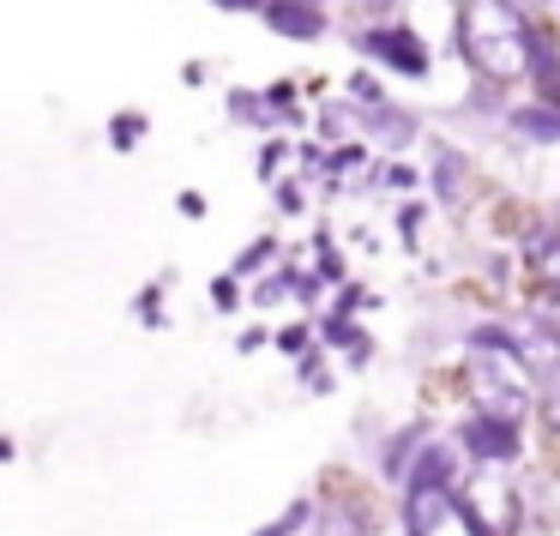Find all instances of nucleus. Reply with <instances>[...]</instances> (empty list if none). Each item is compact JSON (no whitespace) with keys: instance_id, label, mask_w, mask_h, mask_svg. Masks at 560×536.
Returning a JSON list of instances; mask_svg holds the SVG:
<instances>
[{"instance_id":"1","label":"nucleus","mask_w":560,"mask_h":536,"mask_svg":"<svg viewBox=\"0 0 560 536\" xmlns=\"http://www.w3.org/2000/svg\"><path fill=\"white\" fill-rule=\"evenodd\" d=\"M464 55L488 85H518L530 79L536 31L512 0H464Z\"/></svg>"},{"instance_id":"2","label":"nucleus","mask_w":560,"mask_h":536,"mask_svg":"<svg viewBox=\"0 0 560 536\" xmlns=\"http://www.w3.org/2000/svg\"><path fill=\"white\" fill-rule=\"evenodd\" d=\"M355 49H362L368 61H386L392 73H404V79H422V73H428L422 37H416V31H404V25H374V31H362V37H355Z\"/></svg>"},{"instance_id":"3","label":"nucleus","mask_w":560,"mask_h":536,"mask_svg":"<svg viewBox=\"0 0 560 536\" xmlns=\"http://www.w3.org/2000/svg\"><path fill=\"white\" fill-rule=\"evenodd\" d=\"M464 446L482 464H512L524 446V428H518V416H506V410H482L476 422H464Z\"/></svg>"},{"instance_id":"4","label":"nucleus","mask_w":560,"mask_h":536,"mask_svg":"<svg viewBox=\"0 0 560 536\" xmlns=\"http://www.w3.org/2000/svg\"><path fill=\"white\" fill-rule=\"evenodd\" d=\"M266 19H271V31H283L295 43H314L326 31V13H319L314 0H266Z\"/></svg>"},{"instance_id":"5","label":"nucleus","mask_w":560,"mask_h":536,"mask_svg":"<svg viewBox=\"0 0 560 536\" xmlns=\"http://www.w3.org/2000/svg\"><path fill=\"white\" fill-rule=\"evenodd\" d=\"M512 133H518V139H536V145L560 139V103H542V97H536L530 109L512 115Z\"/></svg>"},{"instance_id":"6","label":"nucleus","mask_w":560,"mask_h":536,"mask_svg":"<svg viewBox=\"0 0 560 536\" xmlns=\"http://www.w3.org/2000/svg\"><path fill=\"white\" fill-rule=\"evenodd\" d=\"M434 163H440V170H434L440 199H446V206H458V199H464V187H470V163H464L452 145H434Z\"/></svg>"},{"instance_id":"7","label":"nucleus","mask_w":560,"mask_h":536,"mask_svg":"<svg viewBox=\"0 0 560 536\" xmlns=\"http://www.w3.org/2000/svg\"><path fill=\"white\" fill-rule=\"evenodd\" d=\"M145 133H151V115H139V109H121V115L109 121V145H115V151H133Z\"/></svg>"},{"instance_id":"8","label":"nucleus","mask_w":560,"mask_h":536,"mask_svg":"<svg viewBox=\"0 0 560 536\" xmlns=\"http://www.w3.org/2000/svg\"><path fill=\"white\" fill-rule=\"evenodd\" d=\"M355 121H362V115H355L350 103H326V109H319V133H326L331 145H338V139H355Z\"/></svg>"},{"instance_id":"9","label":"nucleus","mask_w":560,"mask_h":536,"mask_svg":"<svg viewBox=\"0 0 560 536\" xmlns=\"http://www.w3.org/2000/svg\"><path fill=\"white\" fill-rule=\"evenodd\" d=\"M422 434H428V428L416 422V428H404V434L386 446V476H392V482H398V476H410L404 464H410V452H416V446H422Z\"/></svg>"},{"instance_id":"10","label":"nucleus","mask_w":560,"mask_h":536,"mask_svg":"<svg viewBox=\"0 0 560 536\" xmlns=\"http://www.w3.org/2000/svg\"><path fill=\"white\" fill-rule=\"evenodd\" d=\"M307 518H314V500H290V512L278 524H259L254 536H295V531H307Z\"/></svg>"},{"instance_id":"11","label":"nucleus","mask_w":560,"mask_h":536,"mask_svg":"<svg viewBox=\"0 0 560 536\" xmlns=\"http://www.w3.org/2000/svg\"><path fill=\"white\" fill-rule=\"evenodd\" d=\"M133 307H139V319H145V326H151V331H163V326H170V319H163V283H151V290H145V295H139V302H133Z\"/></svg>"},{"instance_id":"12","label":"nucleus","mask_w":560,"mask_h":536,"mask_svg":"<svg viewBox=\"0 0 560 536\" xmlns=\"http://www.w3.org/2000/svg\"><path fill=\"white\" fill-rule=\"evenodd\" d=\"M350 97L362 103V109H380V103H386V91H380L374 73H350Z\"/></svg>"},{"instance_id":"13","label":"nucleus","mask_w":560,"mask_h":536,"mask_svg":"<svg viewBox=\"0 0 560 536\" xmlns=\"http://www.w3.org/2000/svg\"><path fill=\"white\" fill-rule=\"evenodd\" d=\"M271 254H278V242H271V235H259V242L254 247H247V254L242 259H235V278H247V271H259V266H266V259Z\"/></svg>"},{"instance_id":"14","label":"nucleus","mask_w":560,"mask_h":536,"mask_svg":"<svg viewBox=\"0 0 560 536\" xmlns=\"http://www.w3.org/2000/svg\"><path fill=\"white\" fill-rule=\"evenodd\" d=\"M314 247H319V278L343 283V259H338V247H331V235H314Z\"/></svg>"},{"instance_id":"15","label":"nucleus","mask_w":560,"mask_h":536,"mask_svg":"<svg viewBox=\"0 0 560 536\" xmlns=\"http://www.w3.org/2000/svg\"><path fill=\"white\" fill-rule=\"evenodd\" d=\"M266 103H271V115H278V121H283V115L295 121V85H290V79H278V85L266 91Z\"/></svg>"},{"instance_id":"16","label":"nucleus","mask_w":560,"mask_h":536,"mask_svg":"<svg viewBox=\"0 0 560 536\" xmlns=\"http://www.w3.org/2000/svg\"><path fill=\"white\" fill-rule=\"evenodd\" d=\"M380 182H386L392 194H410V187H416V170H404V163H380Z\"/></svg>"},{"instance_id":"17","label":"nucleus","mask_w":560,"mask_h":536,"mask_svg":"<svg viewBox=\"0 0 560 536\" xmlns=\"http://www.w3.org/2000/svg\"><path fill=\"white\" fill-rule=\"evenodd\" d=\"M283 295H290V271H278L271 283H259V290H254V302H259V307H271V302H283Z\"/></svg>"},{"instance_id":"18","label":"nucleus","mask_w":560,"mask_h":536,"mask_svg":"<svg viewBox=\"0 0 560 536\" xmlns=\"http://www.w3.org/2000/svg\"><path fill=\"white\" fill-rule=\"evenodd\" d=\"M271 343H278L283 356H302V350H307V326H283V331H278V338H271Z\"/></svg>"},{"instance_id":"19","label":"nucleus","mask_w":560,"mask_h":536,"mask_svg":"<svg viewBox=\"0 0 560 536\" xmlns=\"http://www.w3.org/2000/svg\"><path fill=\"white\" fill-rule=\"evenodd\" d=\"M211 302H218L223 314L235 307V271H230V278H218V283H211Z\"/></svg>"},{"instance_id":"20","label":"nucleus","mask_w":560,"mask_h":536,"mask_svg":"<svg viewBox=\"0 0 560 536\" xmlns=\"http://www.w3.org/2000/svg\"><path fill=\"white\" fill-rule=\"evenodd\" d=\"M283 151H290V145H283V139H271V145H266V158H259V175H278Z\"/></svg>"},{"instance_id":"21","label":"nucleus","mask_w":560,"mask_h":536,"mask_svg":"<svg viewBox=\"0 0 560 536\" xmlns=\"http://www.w3.org/2000/svg\"><path fill=\"white\" fill-rule=\"evenodd\" d=\"M278 206H283V211H302V187L278 182Z\"/></svg>"},{"instance_id":"22","label":"nucleus","mask_w":560,"mask_h":536,"mask_svg":"<svg viewBox=\"0 0 560 536\" xmlns=\"http://www.w3.org/2000/svg\"><path fill=\"white\" fill-rule=\"evenodd\" d=\"M416 223H422V206H404V218H398L404 242H416Z\"/></svg>"},{"instance_id":"23","label":"nucleus","mask_w":560,"mask_h":536,"mask_svg":"<svg viewBox=\"0 0 560 536\" xmlns=\"http://www.w3.org/2000/svg\"><path fill=\"white\" fill-rule=\"evenodd\" d=\"M211 7H230V13H266V0H211Z\"/></svg>"},{"instance_id":"24","label":"nucleus","mask_w":560,"mask_h":536,"mask_svg":"<svg viewBox=\"0 0 560 536\" xmlns=\"http://www.w3.org/2000/svg\"><path fill=\"white\" fill-rule=\"evenodd\" d=\"M175 206H182V218H206V199H199V194H182Z\"/></svg>"},{"instance_id":"25","label":"nucleus","mask_w":560,"mask_h":536,"mask_svg":"<svg viewBox=\"0 0 560 536\" xmlns=\"http://www.w3.org/2000/svg\"><path fill=\"white\" fill-rule=\"evenodd\" d=\"M374 7H392V0H374Z\"/></svg>"},{"instance_id":"26","label":"nucleus","mask_w":560,"mask_h":536,"mask_svg":"<svg viewBox=\"0 0 560 536\" xmlns=\"http://www.w3.org/2000/svg\"><path fill=\"white\" fill-rule=\"evenodd\" d=\"M314 7H319V0H314Z\"/></svg>"}]
</instances>
